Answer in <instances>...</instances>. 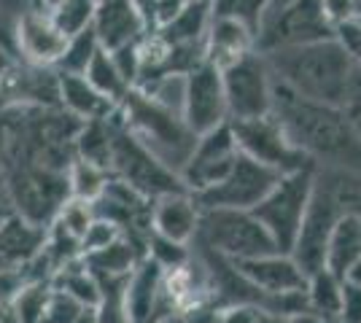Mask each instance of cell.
Instances as JSON below:
<instances>
[{
  "label": "cell",
  "instance_id": "obj_1",
  "mask_svg": "<svg viewBox=\"0 0 361 323\" xmlns=\"http://www.w3.org/2000/svg\"><path fill=\"white\" fill-rule=\"evenodd\" d=\"M270 116L281 124L288 143L318 167L361 172V143L340 106H326L300 97L272 81Z\"/></svg>",
  "mask_w": 361,
  "mask_h": 323
},
{
  "label": "cell",
  "instance_id": "obj_2",
  "mask_svg": "<svg viewBox=\"0 0 361 323\" xmlns=\"http://www.w3.org/2000/svg\"><path fill=\"white\" fill-rule=\"evenodd\" d=\"M264 60L272 81L283 84L300 97L340 108L345 103L350 78L356 73V62L337 38L281 49L267 54Z\"/></svg>",
  "mask_w": 361,
  "mask_h": 323
},
{
  "label": "cell",
  "instance_id": "obj_3",
  "mask_svg": "<svg viewBox=\"0 0 361 323\" xmlns=\"http://www.w3.org/2000/svg\"><path fill=\"white\" fill-rule=\"evenodd\" d=\"M348 213H361V172L340 167H316L313 194L302 221L291 259L310 277L324 270L326 246L337 221Z\"/></svg>",
  "mask_w": 361,
  "mask_h": 323
},
{
  "label": "cell",
  "instance_id": "obj_4",
  "mask_svg": "<svg viewBox=\"0 0 361 323\" xmlns=\"http://www.w3.org/2000/svg\"><path fill=\"white\" fill-rule=\"evenodd\" d=\"M116 110H119L121 124L149 148L151 154L170 170L180 172V167L186 165V159L195 148L197 135L189 132V127L183 124L178 113L151 103L149 97L140 94L137 89L127 94Z\"/></svg>",
  "mask_w": 361,
  "mask_h": 323
},
{
  "label": "cell",
  "instance_id": "obj_5",
  "mask_svg": "<svg viewBox=\"0 0 361 323\" xmlns=\"http://www.w3.org/2000/svg\"><path fill=\"white\" fill-rule=\"evenodd\" d=\"M6 191L16 215L35 227L49 229L71 200V178L62 170H51L32 162H11L3 167Z\"/></svg>",
  "mask_w": 361,
  "mask_h": 323
},
{
  "label": "cell",
  "instance_id": "obj_6",
  "mask_svg": "<svg viewBox=\"0 0 361 323\" xmlns=\"http://www.w3.org/2000/svg\"><path fill=\"white\" fill-rule=\"evenodd\" d=\"M111 178L127 184L140 197L157 202L167 194L186 191L178 172L162 165L149 148L121 124L119 110L114 113V156H111Z\"/></svg>",
  "mask_w": 361,
  "mask_h": 323
},
{
  "label": "cell",
  "instance_id": "obj_7",
  "mask_svg": "<svg viewBox=\"0 0 361 323\" xmlns=\"http://www.w3.org/2000/svg\"><path fill=\"white\" fill-rule=\"evenodd\" d=\"M195 240L226 262H245L267 253H281L251 210H202Z\"/></svg>",
  "mask_w": 361,
  "mask_h": 323
},
{
  "label": "cell",
  "instance_id": "obj_8",
  "mask_svg": "<svg viewBox=\"0 0 361 323\" xmlns=\"http://www.w3.org/2000/svg\"><path fill=\"white\" fill-rule=\"evenodd\" d=\"M316 167H305L297 170V172H288V175H281L275 189L251 210L259 218V224L267 229L275 248L281 253H288V256L294 251L302 221L307 213V205H310Z\"/></svg>",
  "mask_w": 361,
  "mask_h": 323
},
{
  "label": "cell",
  "instance_id": "obj_9",
  "mask_svg": "<svg viewBox=\"0 0 361 323\" xmlns=\"http://www.w3.org/2000/svg\"><path fill=\"white\" fill-rule=\"evenodd\" d=\"M334 38V27L324 14L321 0H291L281 8H270L256 32L254 49L267 57L272 51L305 46Z\"/></svg>",
  "mask_w": 361,
  "mask_h": 323
},
{
  "label": "cell",
  "instance_id": "obj_10",
  "mask_svg": "<svg viewBox=\"0 0 361 323\" xmlns=\"http://www.w3.org/2000/svg\"><path fill=\"white\" fill-rule=\"evenodd\" d=\"M221 81H224L229 122H248V119L270 116L272 73L267 68V60L259 51H251L243 60L224 68Z\"/></svg>",
  "mask_w": 361,
  "mask_h": 323
},
{
  "label": "cell",
  "instance_id": "obj_11",
  "mask_svg": "<svg viewBox=\"0 0 361 323\" xmlns=\"http://www.w3.org/2000/svg\"><path fill=\"white\" fill-rule=\"evenodd\" d=\"M278 181H281V172L240 154L221 184H216L202 194H192V197L200 210H219V208L221 210H254L275 189Z\"/></svg>",
  "mask_w": 361,
  "mask_h": 323
},
{
  "label": "cell",
  "instance_id": "obj_12",
  "mask_svg": "<svg viewBox=\"0 0 361 323\" xmlns=\"http://www.w3.org/2000/svg\"><path fill=\"white\" fill-rule=\"evenodd\" d=\"M229 127L235 132L240 154L281 172V175H288V172H297L305 167H316V162H310L302 151H297L288 143L286 132L281 129V124L272 116L248 119V122H229Z\"/></svg>",
  "mask_w": 361,
  "mask_h": 323
},
{
  "label": "cell",
  "instance_id": "obj_13",
  "mask_svg": "<svg viewBox=\"0 0 361 323\" xmlns=\"http://www.w3.org/2000/svg\"><path fill=\"white\" fill-rule=\"evenodd\" d=\"M238 156H240L238 140H235V132L226 122L211 129L208 135L197 138L192 154L178 172L180 184L189 194H202V191H208L224 181Z\"/></svg>",
  "mask_w": 361,
  "mask_h": 323
},
{
  "label": "cell",
  "instance_id": "obj_14",
  "mask_svg": "<svg viewBox=\"0 0 361 323\" xmlns=\"http://www.w3.org/2000/svg\"><path fill=\"white\" fill-rule=\"evenodd\" d=\"M180 119L189 127L192 135H208L211 129L229 122L226 110V94L221 70L202 62L197 70L186 76V97H183V110Z\"/></svg>",
  "mask_w": 361,
  "mask_h": 323
},
{
  "label": "cell",
  "instance_id": "obj_15",
  "mask_svg": "<svg viewBox=\"0 0 361 323\" xmlns=\"http://www.w3.org/2000/svg\"><path fill=\"white\" fill-rule=\"evenodd\" d=\"M0 87L8 108H60V76L54 68L16 60Z\"/></svg>",
  "mask_w": 361,
  "mask_h": 323
},
{
  "label": "cell",
  "instance_id": "obj_16",
  "mask_svg": "<svg viewBox=\"0 0 361 323\" xmlns=\"http://www.w3.org/2000/svg\"><path fill=\"white\" fill-rule=\"evenodd\" d=\"M14 44L16 60L41 65V68H54L60 62L62 51H65L68 38L54 27L51 16L46 11L30 8L27 14H22L16 19Z\"/></svg>",
  "mask_w": 361,
  "mask_h": 323
},
{
  "label": "cell",
  "instance_id": "obj_17",
  "mask_svg": "<svg viewBox=\"0 0 361 323\" xmlns=\"http://www.w3.org/2000/svg\"><path fill=\"white\" fill-rule=\"evenodd\" d=\"M92 30L106 51H116L137 44L149 32V25L130 0H97Z\"/></svg>",
  "mask_w": 361,
  "mask_h": 323
},
{
  "label": "cell",
  "instance_id": "obj_18",
  "mask_svg": "<svg viewBox=\"0 0 361 323\" xmlns=\"http://www.w3.org/2000/svg\"><path fill=\"white\" fill-rule=\"evenodd\" d=\"M200 215L202 210L197 208L195 197L189 191L167 194V197H159L151 208V232L170 243L189 246L200 229Z\"/></svg>",
  "mask_w": 361,
  "mask_h": 323
},
{
  "label": "cell",
  "instance_id": "obj_19",
  "mask_svg": "<svg viewBox=\"0 0 361 323\" xmlns=\"http://www.w3.org/2000/svg\"><path fill=\"white\" fill-rule=\"evenodd\" d=\"M49 229L35 227L22 215H8L0 221V256L11 270H25L30 262L41 256L46 248Z\"/></svg>",
  "mask_w": 361,
  "mask_h": 323
},
{
  "label": "cell",
  "instance_id": "obj_20",
  "mask_svg": "<svg viewBox=\"0 0 361 323\" xmlns=\"http://www.w3.org/2000/svg\"><path fill=\"white\" fill-rule=\"evenodd\" d=\"M256 51L254 49V32H248L243 25L232 19H219L213 16L208 35H205V62L224 70L232 62L243 60L245 54Z\"/></svg>",
  "mask_w": 361,
  "mask_h": 323
},
{
  "label": "cell",
  "instance_id": "obj_21",
  "mask_svg": "<svg viewBox=\"0 0 361 323\" xmlns=\"http://www.w3.org/2000/svg\"><path fill=\"white\" fill-rule=\"evenodd\" d=\"M57 76H60V108L75 116L78 122H103L116 113L119 106L103 97L84 76H68V73Z\"/></svg>",
  "mask_w": 361,
  "mask_h": 323
},
{
  "label": "cell",
  "instance_id": "obj_22",
  "mask_svg": "<svg viewBox=\"0 0 361 323\" xmlns=\"http://www.w3.org/2000/svg\"><path fill=\"white\" fill-rule=\"evenodd\" d=\"M356 262H361V213H348L337 221V227L331 232L324 270L345 280L348 270Z\"/></svg>",
  "mask_w": 361,
  "mask_h": 323
},
{
  "label": "cell",
  "instance_id": "obj_23",
  "mask_svg": "<svg viewBox=\"0 0 361 323\" xmlns=\"http://www.w3.org/2000/svg\"><path fill=\"white\" fill-rule=\"evenodd\" d=\"M213 22L211 0H200V3H189L170 25L162 30H154L167 46H183V44H205V35Z\"/></svg>",
  "mask_w": 361,
  "mask_h": 323
},
{
  "label": "cell",
  "instance_id": "obj_24",
  "mask_svg": "<svg viewBox=\"0 0 361 323\" xmlns=\"http://www.w3.org/2000/svg\"><path fill=\"white\" fill-rule=\"evenodd\" d=\"M114 156V116L103 122H84L75 135V159L111 172Z\"/></svg>",
  "mask_w": 361,
  "mask_h": 323
},
{
  "label": "cell",
  "instance_id": "obj_25",
  "mask_svg": "<svg viewBox=\"0 0 361 323\" xmlns=\"http://www.w3.org/2000/svg\"><path fill=\"white\" fill-rule=\"evenodd\" d=\"M305 299H307V310L316 312L324 323H340V305H343V280L340 277H334L326 270L310 275Z\"/></svg>",
  "mask_w": 361,
  "mask_h": 323
},
{
  "label": "cell",
  "instance_id": "obj_26",
  "mask_svg": "<svg viewBox=\"0 0 361 323\" xmlns=\"http://www.w3.org/2000/svg\"><path fill=\"white\" fill-rule=\"evenodd\" d=\"M84 78H87L103 97H108L114 106H119L121 100L133 92V87L121 78L119 68L114 65V57L108 54L106 49H100V51L94 54V60L90 62V68H87Z\"/></svg>",
  "mask_w": 361,
  "mask_h": 323
},
{
  "label": "cell",
  "instance_id": "obj_27",
  "mask_svg": "<svg viewBox=\"0 0 361 323\" xmlns=\"http://www.w3.org/2000/svg\"><path fill=\"white\" fill-rule=\"evenodd\" d=\"M100 41H97V35L94 30H84L73 35V38H68V44H65V51H62L60 62L54 65V70L57 73H68V76H84L87 73V68H90V62L94 60V54L100 51Z\"/></svg>",
  "mask_w": 361,
  "mask_h": 323
},
{
  "label": "cell",
  "instance_id": "obj_28",
  "mask_svg": "<svg viewBox=\"0 0 361 323\" xmlns=\"http://www.w3.org/2000/svg\"><path fill=\"white\" fill-rule=\"evenodd\" d=\"M270 6L272 0H211L213 16L232 19V22L243 25L248 32H254V41L259 27H262V19L270 11Z\"/></svg>",
  "mask_w": 361,
  "mask_h": 323
},
{
  "label": "cell",
  "instance_id": "obj_29",
  "mask_svg": "<svg viewBox=\"0 0 361 323\" xmlns=\"http://www.w3.org/2000/svg\"><path fill=\"white\" fill-rule=\"evenodd\" d=\"M94 6H97V0H62L60 6H54L46 14L51 16L54 27L65 38H73V35L92 27V22H94Z\"/></svg>",
  "mask_w": 361,
  "mask_h": 323
},
{
  "label": "cell",
  "instance_id": "obj_30",
  "mask_svg": "<svg viewBox=\"0 0 361 323\" xmlns=\"http://www.w3.org/2000/svg\"><path fill=\"white\" fill-rule=\"evenodd\" d=\"M68 178H71V194H73L75 200L94 202L106 191L108 181H111V172L75 159L71 172H68Z\"/></svg>",
  "mask_w": 361,
  "mask_h": 323
},
{
  "label": "cell",
  "instance_id": "obj_31",
  "mask_svg": "<svg viewBox=\"0 0 361 323\" xmlns=\"http://www.w3.org/2000/svg\"><path fill=\"white\" fill-rule=\"evenodd\" d=\"M140 44V41H137ZM137 44H130V46H121L116 51H108L114 57V65L119 68L121 78L135 89L137 76H140V46Z\"/></svg>",
  "mask_w": 361,
  "mask_h": 323
},
{
  "label": "cell",
  "instance_id": "obj_32",
  "mask_svg": "<svg viewBox=\"0 0 361 323\" xmlns=\"http://www.w3.org/2000/svg\"><path fill=\"white\" fill-rule=\"evenodd\" d=\"M343 110H345L348 122H350V127H353V132H356V138L361 143V68H356V73L350 78Z\"/></svg>",
  "mask_w": 361,
  "mask_h": 323
},
{
  "label": "cell",
  "instance_id": "obj_33",
  "mask_svg": "<svg viewBox=\"0 0 361 323\" xmlns=\"http://www.w3.org/2000/svg\"><path fill=\"white\" fill-rule=\"evenodd\" d=\"M334 38L345 46V51L353 57L356 68H361V19H350L334 27Z\"/></svg>",
  "mask_w": 361,
  "mask_h": 323
},
{
  "label": "cell",
  "instance_id": "obj_34",
  "mask_svg": "<svg viewBox=\"0 0 361 323\" xmlns=\"http://www.w3.org/2000/svg\"><path fill=\"white\" fill-rule=\"evenodd\" d=\"M186 6H189L186 0H154V8H151V32L162 30L165 25H170Z\"/></svg>",
  "mask_w": 361,
  "mask_h": 323
},
{
  "label": "cell",
  "instance_id": "obj_35",
  "mask_svg": "<svg viewBox=\"0 0 361 323\" xmlns=\"http://www.w3.org/2000/svg\"><path fill=\"white\" fill-rule=\"evenodd\" d=\"M340 323H361V289L343 283V305H340Z\"/></svg>",
  "mask_w": 361,
  "mask_h": 323
},
{
  "label": "cell",
  "instance_id": "obj_36",
  "mask_svg": "<svg viewBox=\"0 0 361 323\" xmlns=\"http://www.w3.org/2000/svg\"><path fill=\"white\" fill-rule=\"evenodd\" d=\"M262 310L251 308V305H232L219 312L216 323H262Z\"/></svg>",
  "mask_w": 361,
  "mask_h": 323
},
{
  "label": "cell",
  "instance_id": "obj_37",
  "mask_svg": "<svg viewBox=\"0 0 361 323\" xmlns=\"http://www.w3.org/2000/svg\"><path fill=\"white\" fill-rule=\"evenodd\" d=\"M14 32H16V22H11L8 16L0 14V46L6 51H11L16 57V44H14Z\"/></svg>",
  "mask_w": 361,
  "mask_h": 323
},
{
  "label": "cell",
  "instance_id": "obj_38",
  "mask_svg": "<svg viewBox=\"0 0 361 323\" xmlns=\"http://www.w3.org/2000/svg\"><path fill=\"white\" fill-rule=\"evenodd\" d=\"M283 323H324V321L318 318L316 312H310V310H302V312H297V315L286 318Z\"/></svg>",
  "mask_w": 361,
  "mask_h": 323
},
{
  "label": "cell",
  "instance_id": "obj_39",
  "mask_svg": "<svg viewBox=\"0 0 361 323\" xmlns=\"http://www.w3.org/2000/svg\"><path fill=\"white\" fill-rule=\"evenodd\" d=\"M130 3L135 6L140 14H143L146 25H149V32H151V8H154V0H130Z\"/></svg>",
  "mask_w": 361,
  "mask_h": 323
},
{
  "label": "cell",
  "instance_id": "obj_40",
  "mask_svg": "<svg viewBox=\"0 0 361 323\" xmlns=\"http://www.w3.org/2000/svg\"><path fill=\"white\" fill-rule=\"evenodd\" d=\"M16 62V57L11 51H6V49L0 46V76H6L8 70H11V65Z\"/></svg>",
  "mask_w": 361,
  "mask_h": 323
},
{
  "label": "cell",
  "instance_id": "obj_41",
  "mask_svg": "<svg viewBox=\"0 0 361 323\" xmlns=\"http://www.w3.org/2000/svg\"><path fill=\"white\" fill-rule=\"evenodd\" d=\"M6 113L0 110V172H3V156H6Z\"/></svg>",
  "mask_w": 361,
  "mask_h": 323
},
{
  "label": "cell",
  "instance_id": "obj_42",
  "mask_svg": "<svg viewBox=\"0 0 361 323\" xmlns=\"http://www.w3.org/2000/svg\"><path fill=\"white\" fill-rule=\"evenodd\" d=\"M343 283H350V286H359L361 289V262H356L350 270H348V275H345Z\"/></svg>",
  "mask_w": 361,
  "mask_h": 323
},
{
  "label": "cell",
  "instance_id": "obj_43",
  "mask_svg": "<svg viewBox=\"0 0 361 323\" xmlns=\"http://www.w3.org/2000/svg\"><path fill=\"white\" fill-rule=\"evenodd\" d=\"M75 323H97V315H94V310H84V312H81V315H78V318H75Z\"/></svg>",
  "mask_w": 361,
  "mask_h": 323
},
{
  "label": "cell",
  "instance_id": "obj_44",
  "mask_svg": "<svg viewBox=\"0 0 361 323\" xmlns=\"http://www.w3.org/2000/svg\"><path fill=\"white\" fill-rule=\"evenodd\" d=\"M62 0H41V11H51L54 6H60Z\"/></svg>",
  "mask_w": 361,
  "mask_h": 323
},
{
  "label": "cell",
  "instance_id": "obj_45",
  "mask_svg": "<svg viewBox=\"0 0 361 323\" xmlns=\"http://www.w3.org/2000/svg\"><path fill=\"white\" fill-rule=\"evenodd\" d=\"M6 272H14V270H11L8 264L3 262V256H0V275H6Z\"/></svg>",
  "mask_w": 361,
  "mask_h": 323
},
{
  "label": "cell",
  "instance_id": "obj_46",
  "mask_svg": "<svg viewBox=\"0 0 361 323\" xmlns=\"http://www.w3.org/2000/svg\"><path fill=\"white\" fill-rule=\"evenodd\" d=\"M286 3H291V0H272L270 8H281V6H286Z\"/></svg>",
  "mask_w": 361,
  "mask_h": 323
},
{
  "label": "cell",
  "instance_id": "obj_47",
  "mask_svg": "<svg viewBox=\"0 0 361 323\" xmlns=\"http://www.w3.org/2000/svg\"><path fill=\"white\" fill-rule=\"evenodd\" d=\"M262 323H283V321H278V318H270V315H264V318H262Z\"/></svg>",
  "mask_w": 361,
  "mask_h": 323
},
{
  "label": "cell",
  "instance_id": "obj_48",
  "mask_svg": "<svg viewBox=\"0 0 361 323\" xmlns=\"http://www.w3.org/2000/svg\"><path fill=\"white\" fill-rule=\"evenodd\" d=\"M30 6L35 8V11H41V0H30Z\"/></svg>",
  "mask_w": 361,
  "mask_h": 323
},
{
  "label": "cell",
  "instance_id": "obj_49",
  "mask_svg": "<svg viewBox=\"0 0 361 323\" xmlns=\"http://www.w3.org/2000/svg\"><path fill=\"white\" fill-rule=\"evenodd\" d=\"M186 3H200V0H186Z\"/></svg>",
  "mask_w": 361,
  "mask_h": 323
}]
</instances>
